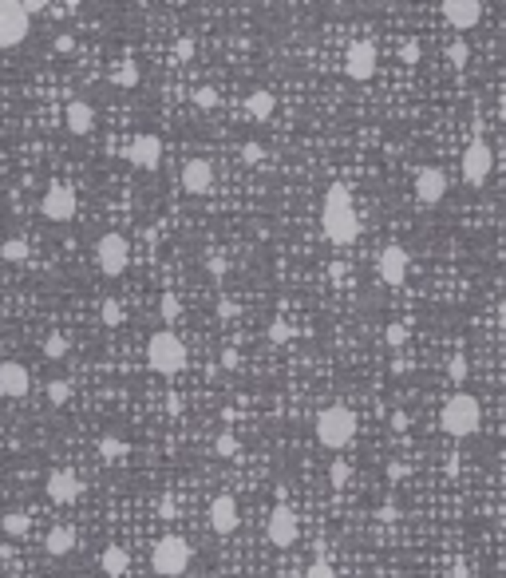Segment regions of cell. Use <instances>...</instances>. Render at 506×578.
Listing matches in <instances>:
<instances>
[{"instance_id": "cell-35", "label": "cell", "mask_w": 506, "mask_h": 578, "mask_svg": "<svg viewBox=\"0 0 506 578\" xmlns=\"http://www.w3.org/2000/svg\"><path fill=\"white\" fill-rule=\"evenodd\" d=\"M305 578H336V570H332L325 559H316V563H309V570H305Z\"/></svg>"}, {"instance_id": "cell-34", "label": "cell", "mask_w": 506, "mask_h": 578, "mask_svg": "<svg viewBox=\"0 0 506 578\" xmlns=\"http://www.w3.org/2000/svg\"><path fill=\"white\" fill-rule=\"evenodd\" d=\"M467 55H471V48H467L463 40H455L451 48H447V60H451L455 68H463V64H467Z\"/></svg>"}, {"instance_id": "cell-38", "label": "cell", "mask_w": 506, "mask_h": 578, "mask_svg": "<svg viewBox=\"0 0 506 578\" xmlns=\"http://www.w3.org/2000/svg\"><path fill=\"white\" fill-rule=\"evenodd\" d=\"M467 372H471V369H467V360H459V357H455L451 365H447V376H451L455 385H463V380H467Z\"/></svg>"}, {"instance_id": "cell-31", "label": "cell", "mask_w": 506, "mask_h": 578, "mask_svg": "<svg viewBox=\"0 0 506 578\" xmlns=\"http://www.w3.org/2000/svg\"><path fill=\"white\" fill-rule=\"evenodd\" d=\"M194 103H198L202 111L218 107V91H214V87H198V91H194Z\"/></svg>"}, {"instance_id": "cell-20", "label": "cell", "mask_w": 506, "mask_h": 578, "mask_svg": "<svg viewBox=\"0 0 506 578\" xmlns=\"http://www.w3.org/2000/svg\"><path fill=\"white\" fill-rule=\"evenodd\" d=\"M182 186L190 194H206L214 186V166L206 163V159H190V163L182 166Z\"/></svg>"}, {"instance_id": "cell-1", "label": "cell", "mask_w": 506, "mask_h": 578, "mask_svg": "<svg viewBox=\"0 0 506 578\" xmlns=\"http://www.w3.org/2000/svg\"><path fill=\"white\" fill-rule=\"evenodd\" d=\"M320 226H325V238L332 246H348L360 238V214L352 207V191L344 182H332L325 191V210H320Z\"/></svg>"}, {"instance_id": "cell-47", "label": "cell", "mask_w": 506, "mask_h": 578, "mask_svg": "<svg viewBox=\"0 0 506 578\" xmlns=\"http://www.w3.org/2000/svg\"><path fill=\"white\" fill-rule=\"evenodd\" d=\"M392 424H396V432H404V428H408V416L396 412V416H392Z\"/></svg>"}, {"instance_id": "cell-42", "label": "cell", "mask_w": 506, "mask_h": 578, "mask_svg": "<svg viewBox=\"0 0 506 578\" xmlns=\"http://www.w3.org/2000/svg\"><path fill=\"white\" fill-rule=\"evenodd\" d=\"M20 4L28 8V16H40V12H48V4H52V0H20Z\"/></svg>"}, {"instance_id": "cell-19", "label": "cell", "mask_w": 506, "mask_h": 578, "mask_svg": "<svg viewBox=\"0 0 506 578\" xmlns=\"http://www.w3.org/2000/svg\"><path fill=\"white\" fill-rule=\"evenodd\" d=\"M75 543H80V535H75V527L71 523H55L48 535H44V551L52 554V559H64V554L75 551Z\"/></svg>"}, {"instance_id": "cell-26", "label": "cell", "mask_w": 506, "mask_h": 578, "mask_svg": "<svg viewBox=\"0 0 506 578\" xmlns=\"http://www.w3.org/2000/svg\"><path fill=\"white\" fill-rule=\"evenodd\" d=\"M127 452H131V448H127L119 436H103V440H99V455H103V459H111V464H115V459H123Z\"/></svg>"}, {"instance_id": "cell-25", "label": "cell", "mask_w": 506, "mask_h": 578, "mask_svg": "<svg viewBox=\"0 0 506 578\" xmlns=\"http://www.w3.org/2000/svg\"><path fill=\"white\" fill-rule=\"evenodd\" d=\"M28 254H32V249H28L24 238H8V242L0 246V258H4V262H28Z\"/></svg>"}, {"instance_id": "cell-21", "label": "cell", "mask_w": 506, "mask_h": 578, "mask_svg": "<svg viewBox=\"0 0 506 578\" xmlns=\"http://www.w3.org/2000/svg\"><path fill=\"white\" fill-rule=\"evenodd\" d=\"M64 123H68L71 135H91V127H96V107L83 103V99H71L68 107H64Z\"/></svg>"}, {"instance_id": "cell-4", "label": "cell", "mask_w": 506, "mask_h": 578, "mask_svg": "<svg viewBox=\"0 0 506 578\" xmlns=\"http://www.w3.org/2000/svg\"><path fill=\"white\" fill-rule=\"evenodd\" d=\"M147 365H151L159 376H174V372H182V365H186V344H182V337L170 329H159L147 341Z\"/></svg>"}, {"instance_id": "cell-32", "label": "cell", "mask_w": 506, "mask_h": 578, "mask_svg": "<svg viewBox=\"0 0 506 578\" xmlns=\"http://www.w3.org/2000/svg\"><path fill=\"white\" fill-rule=\"evenodd\" d=\"M159 313H163V321H178V313H182L178 297H170V293H166L163 301H159Z\"/></svg>"}, {"instance_id": "cell-37", "label": "cell", "mask_w": 506, "mask_h": 578, "mask_svg": "<svg viewBox=\"0 0 506 578\" xmlns=\"http://www.w3.org/2000/svg\"><path fill=\"white\" fill-rule=\"evenodd\" d=\"M103 321H107V325H119V321H123V305L119 301H103Z\"/></svg>"}, {"instance_id": "cell-2", "label": "cell", "mask_w": 506, "mask_h": 578, "mask_svg": "<svg viewBox=\"0 0 506 578\" xmlns=\"http://www.w3.org/2000/svg\"><path fill=\"white\" fill-rule=\"evenodd\" d=\"M439 424H443V432H447V436H455V440L475 436V432L482 428V408H479V400L471 396V392H455V396L443 404Z\"/></svg>"}, {"instance_id": "cell-33", "label": "cell", "mask_w": 506, "mask_h": 578, "mask_svg": "<svg viewBox=\"0 0 506 578\" xmlns=\"http://www.w3.org/2000/svg\"><path fill=\"white\" fill-rule=\"evenodd\" d=\"M329 483H332V487H344V483H348V464H344V459H332Z\"/></svg>"}, {"instance_id": "cell-17", "label": "cell", "mask_w": 506, "mask_h": 578, "mask_svg": "<svg viewBox=\"0 0 506 578\" xmlns=\"http://www.w3.org/2000/svg\"><path fill=\"white\" fill-rule=\"evenodd\" d=\"M163 159V143L159 135H135L131 139V147H127V163H135L138 170H154Z\"/></svg>"}, {"instance_id": "cell-39", "label": "cell", "mask_w": 506, "mask_h": 578, "mask_svg": "<svg viewBox=\"0 0 506 578\" xmlns=\"http://www.w3.org/2000/svg\"><path fill=\"white\" fill-rule=\"evenodd\" d=\"M289 337H293V329H289L285 321H273V325H269V341H273V344L289 341Z\"/></svg>"}, {"instance_id": "cell-14", "label": "cell", "mask_w": 506, "mask_h": 578, "mask_svg": "<svg viewBox=\"0 0 506 578\" xmlns=\"http://www.w3.org/2000/svg\"><path fill=\"white\" fill-rule=\"evenodd\" d=\"M344 71H348V80L364 83L376 76V48H372L368 40H360L348 48V55H344Z\"/></svg>"}, {"instance_id": "cell-11", "label": "cell", "mask_w": 506, "mask_h": 578, "mask_svg": "<svg viewBox=\"0 0 506 578\" xmlns=\"http://www.w3.org/2000/svg\"><path fill=\"white\" fill-rule=\"evenodd\" d=\"M44 491H48V499H52L55 507H71V503L83 496V483L71 468H55V471H48Z\"/></svg>"}, {"instance_id": "cell-3", "label": "cell", "mask_w": 506, "mask_h": 578, "mask_svg": "<svg viewBox=\"0 0 506 578\" xmlns=\"http://www.w3.org/2000/svg\"><path fill=\"white\" fill-rule=\"evenodd\" d=\"M316 440L332 448V452H341L348 444L356 440V412L352 408H344V404H332L325 412L316 416Z\"/></svg>"}, {"instance_id": "cell-12", "label": "cell", "mask_w": 506, "mask_h": 578, "mask_svg": "<svg viewBox=\"0 0 506 578\" xmlns=\"http://www.w3.org/2000/svg\"><path fill=\"white\" fill-rule=\"evenodd\" d=\"M376 274H380L383 286H404L411 274V258L404 246H383L380 258H376Z\"/></svg>"}, {"instance_id": "cell-16", "label": "cell", "mask_w": 506, "mask_h": 578, "mask_svg": "<svg viewBox=\"0 0 506 578\" xmlns=\"http://www.w3.org/2000/svg\"><path fill=\"white\" fill-rule=\"evenodd\" d=\"M28 388H32V376L20 360H0V396L8 400H20L28 396Z\"/></svg>"}, {"instance_id": "cell-29", "label": "cell", "mask_w": 506, "mask_h": 578, "mask_svg": "<svg viewBox=\"0 0 506 578\" xmlns=\"http://www.w3.org/2000/svg\"><path fill=\"white\" fill-rule=\"evenodd\" d=\"M68 396H71V385H68V380H52V385H48V404H55V408H60V404H68Z\"/></svg>"}, {"instance_id": "cell-10", "label": "cell", "mask_w": 506, "mask_h": 578, "mask_svg": "<svg viewBox=\"0 0 506 578\" xmlns=\"http://www.w3.org/2000/svg\"><path fill=\"white\" fill-rule=\"evenodd\" d=\"M265 538L273 543V547H281V551H289L297 538H301V523H297V515L285 507V503H277L273 511H269V523H265Z\"/></svg>"}, {"instance_id": "cell-36", "label": "cell", "mask_w": 506, "mask_h": 578, "mask_svg": "<svg viewBox=\"0 0 506 578\" xmlns=\"http://www.w3.org/2000/svg\"><path fill=\"white\" fill-rule=\"evenodd\" d=\"M218 455H226V459L237 455V440H233L230 432H222V436H218Z\"/></svg>"}, {"instance_id": "cell-13", "label": "cell", "mask_w": 506, "mask_h": 578, "mask_svg": "<svg viewBox=\"0 0 506 578\" xmlns=\"http://www.w3.org/2000/svg\"><path fill=\"white\" fill-rule=\"evenodd\" d=\"M415 198H419V207H439L447 198V175L439 166H419V175H415Z\"/></svg>"}, {"instance_id": "cell-46", "label": "cell", "mask_w": 506, "mask_h": 578, "mask_svg": "<svg viewBox=\"0 0 506 578\" xmlns=\"http://www.w3.org/2000/svg\"><path fill=\"white\" fill-rule=\"evenodd\" d=\"M218 313H222V317H237V305H233V301H222Z\"/></svg>"}, {"instance_id": "cell-8", "label": "cell", "mask_w": 506, "mask_h": 578, "mask_svg": "<svg viewBox=\"0 0 506 578\" xmlns=\"http://www.w3.org/2000/svg\"><path fill=\"white\" fill-rule=\"evenodd\" d=\"M459 170H463V182H467V186H482V182L491 179V170H494L491 147H487L482 139H471V143H467V151H463V163H459Z\"/></svg>"}, {"instance_id": "cell-43", "label": "cell", "mask_w": 506, "mask_h": 578, "mask_svg": "<svg viewBox=\"0 0 506 578\" xmlns=\"http://www.w3.org/2000/svg\"><path fill=\"white\" fill-rule=\"evenodd\" d=\"M174 52H178V60H190V55H194V44H190V40H178Z\"/></svg>"}, {"instance_id": "cell-18", "label": "cell", "mask_w": 506, "mask_h": 578, "mask_svg": "<svg viewBox=\"0 0 506 578\" xmlns=\"http://www.w3.org/2000/svg\"><path fill=\"white\" fill-rule=\"evenodd\" d=\"M479 16H482V0H443V20L451 28H459V32L475 28Z\"/></svg>"}, {"instance_id": "cell-7", "label": "cell", "mask_w": 506, "mask_h": 578, "mask_svg": "<svg viewBox=\"0 0 506 578\" xmlns=\"http://www.w3.org/2000/svg\"><path fill=\"white\" fill-rule=\"evenodd\" d=\"M28 24H32V16H28V8L20 0H0V48L24 44Z\"/></svg>"}, {"instance_id": "cell-49", "label": "cell", "mask_w": 506, "mask_h": 578, "mask_svg": "<svg viewBox=\"0 0 506 578\" xmlns=\"http://www.w3.org/2000/svg\"><path fill=\"white\" fill-rule=\"evenodd\" d=\"M498 115H503V123H506V91L498 96Z\"/></svg>"}, {"instance_id": "cell-48", "label": "cell", "mask_w": 506, "mask_h": 578, "mask_svg": "<svg viewBox=\"0 0 506 578\" xmlns=\"http://www.w3.org/2000/svg\"><path fill=\"white\" fill-rule=\"evenodd\" d=\"M498 329H503V333H506V301H503V305H498Z\"/></svg>"}, {"instance_id": "cell-5", "label": "cell", "mask_w": 506, "mask_h": 578, "mask_svg": "<svg viewBox=\"0 0 506 578\" xmlns=\"http://www.w3.org/2000/svg\"><path fill=\"white\" fill-rule=\"evenodd\" d=\"M190 543L182 535H163L159 543H154V551H151V566H154V575H163V578H178V575H186V566H190Z\"/></svg>"}, {"instance_id": "cell-15", "label": "cell", "mask_w": 506, "mask_h": 578, "mask_svg": "<svg viewBox=\"0 0 506 578\" xmlns=\"http://www.w3.org/2000/svg\"><path fill=\"white\" fill-rule=\"evenodd\" d=\"M210 527H214L218 535H233V531L242 527L237 499L233 496H214V503H210Z\"/></svg>"}, {"instance_id": "cell-28", "label": "cell", "mask_w": 506, "mask_h": 578, "mask_svg": "<svg viewBox=\"0 0 506 578\" xmlns=\"http://www.w3.org/2000/svg\"><path fill=\"white\" fill-rule=\"evenodd\" d=\"M64 353H68V337H64V333H52V337L44 341V357H48V360H60Z\"/></svg>"}, {"instance_id": "cell-45", "label": "cell", "mask_w": 506, "mask_h": 578, "mask_svg": "<svg viewBox=\"0 0 506 578\" xmlns=\"http://www.w3.org/2000/svg\"><path fill=\"white\" fill-rule=\"evenodd\" d=\"M159 515H163V519H170V515H174V499H170V496L159 503Z\"/></svg>"}, {"instance_id": "cell-9", "label": "cell", "mask_w": 506, "mask_h": 578, "mask_svg": "<svg viewBox=\"0 0 506 578\" xmlns=\"http://www.w3.org/2000/svg\"><path fill=\"white\" fill-rule=\"evenodd\" d=\"M40 210L48 222H71L75 210H80V198H75V191H71L68 182H52L40 198Z\"/></svg>"}, {"instance_id": "cell-23", "label": "cell", "mask_w": 506, "mask_h": 578, "mask_svg": "<svg viewBox=\"0 0 506 578\" xmlns=\"http://www.w3.org/2000/svg\"><path fill=\"white\" fill-rule=\"evenodd\" d=\"M273 107H277L273 91H253V96L246 99V111H249V119H257V123H265V119L273 115Z\"/></svg>"}, {"instance_id": "cell-24", "label": "cell", "mask_w": 506, "mask_h": 578, "mask_svg": "<svg viewBox=\"0 0 506 578\" xmlns=\"http://www.w3.org/2000/svg\"><path fill=\"white\" fill-rule=\"evenodd\" d=\"M111 83H115V87H135L138 83V64L135 60H123L119 68L111 71Z\"/></svg>"}, {"instance_id": "cell-30", "label": "cell", "mask_w": 506, "mask_h": 578, "mask_svg": "<svg viewBox=\"0 0 506 578\" xmlns=\"http://www.w3.org/2000/svg\"><path fill=\"white\" fill-rule=\"evenodd\" d=\"M419 55H424L419 40H404L399 44V60H404V64H419Z\"/></svg>"}, {"instance_id": "cell-44", "label": "cell", "mask_w": 506, "mask_h": 578, "mask_svg": "<svg viewBox=\"0 0 506 578\" xmlns=\"http://www.w3.org/2000/svg\"><path fill=\"white\" fill-rule=\"evenodd\" d=\"M71 48H75L71 36H55V52H71Z\"/></svg>"}, {"instance_id": "cell-41", "label": "cell", "mask_w": 506, "mask_h": 578, "mask_svg": "<svg viewBox=\"0 0 506 578\" xmlns=\"http://www.w3.org/2000/svg\"><path fill=\"white\" fill-rule=\"evenodd\" d=\"M404 341H408V333H404V325H388V344H396V349H399V344H404Z\"/></svg>"}, {"instance_id": "cell-27", "label": "cell", "mask_w": 506, "mask_h": 578, "mask_svg": "<svg viewBox=\"0 0 506 578\" xmlns=\"http://www.w3.org/2000/svg\"><path fill=\"white\" fill-rule=\"evenodd\" d=\"M0 527H4V535L20 538V535H28V515H20V511H8V515L0 519Z\"/></svg>"}, {"instance_id": "cell-22", "label": "cell", "mask_w": 506, "mask_h": 578, "mask_svg": "<svg viewBox=\"0 0 506 578\" xmlns=\"http://www.w3.org/2000/svg\"><path fill=\"white\" fill-rule=\"evenodd\" d=\"M99 566H103V575H107V578H123L127 566H131V559H127L123 547H107L103 559H99Z\"/></svg>"}, {"instance_id": "cell-6", "label": "cell", "mask_w": 506, "mask_h": 578, "mask_svg": "<svg viewBox=\"0 0 506 578\" xmlns=\"http://www.w3.org/2000/svg\"><path fill=\"white\" fill-rule=\"evenodd\" d=\"M96 265L103 277H119L127 274V265H131V246H127L123 234H103L96 242Z\"/></svg>"}, {"instance_id": "cell-40", "label": "cell", "mask_w": 506, "mask_h": 578, "mask_svg": "<svg viewBox=\"0 0 506 578\" xmlns=\"http://www.w3.org/2000/svg\"><path fill=\"white\" fill-rule=\"evenodd\" d=\"M261 143H246V147H242V159H246V163H261Z\"/></svg>"}]
</instances>
